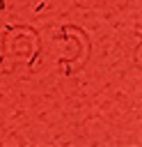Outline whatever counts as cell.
Masks as SVG:
<instances>
[{"label":"cell","instance_id":"1","mask_svg":"<svg viewBox=\"0 0 142 147\" xmlns=\"http://www.w3.org/2000/svg\"><path fill=\"white\" fill-rule=\"evenodd\" d=\"M44 9H46V2H44V0H41V2H37V5H34V14H41V11H44Z\"/></svg>","mask_w":142,"mask_h":147},{"label":"cell","instance_id":"2","mask_svg":"<svg viewBox=\"0 0 142 147\" xmlns=\"http://www.w3.org/2000/svg\"><path fill=\"white\" fill-rule=\"evenodd\" d=\"M5 9H7V2H5V0H0V11H5Z\"/></svg>","mask_w":142,"mask_h":147}]
</instances>
